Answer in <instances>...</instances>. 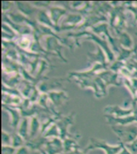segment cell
<instances>
[{
    "mask_svg": "<svg viewBox=\"0 0 137 154\" xmlns=\"http://www.w3.org/2000/svg\"><path fill=\"white\" fill-rule=\"evenodd\" d=\"M25 129H27V120H24V122H23V125H21V128H20V130H19V133L23 135V137H25Z\"/></svg>",
    "mask_w": 137,
    "mask_h": 154,
    "instance_id": "obj_6",
    "label": "cell"
},
{
    "mask_svg": "<svg viewBox=\"0 0 137 154\" xmlns=\"http://www.w3.org/2000/svg\"><path fill=\"white\" fill-rule=\"evenodd\" d=\"M38 127H39V123H38L37 120L34 118L33 119V122H32V125H31V134H35L37 131Z\"/></svg>",
    "mask_w": 137,
    "mask_h": 154,
    "instance_id": "obj_4",
    "label": "cell"
},
{
    "mask_svg": "<svg viewBox=\"0 0 137 154\" xmlns=\"http://www.w3.org/2000/svg\"><path fill=\"white\" fill-rule=\"evenodd\" d=\"M93 145H91L89 148H95V147H100L104 149L106 151H107V154H115L116 152H117L119 150L120 147H110L109 145H107V144H105L104 142L103 141H96V140H94V142H92Z\"/></svg>",
    "mask_w": 137,
    "mask_h": 154,
    "instance_id": "obj_2",
    "label": "cell"
},
{
    "mask_svg": "<svg viewBox=\"0 0 137 154\" xmlns=\"http://www.w3.org/2000/svg\"><path fill=\"white\" fill-rule=\"evenodd\" d=\"M114 129V128H113ZM114 131L125 142L132 141L137 137V128L132 127L130 129H114Z\"/></svg>",
    "mask_w": 137,
    "mask_h": 154,
    "instance_id": "obj_1",
    "label": "cell"
},
{
    "mask_svg": "<svg viewBox=\"0 0 137 154\" xmlns=\"http://www.w3.org/2000/svg\"><path fill=\"white\" fill-rule=\"evenodd\" d=\"M128 147L130 149V150L133 152H137V139L133 141V143L132 145H128Z\"/></svg>",
    "mask_w": 137,
    "mask_h": 154,
    "instance_id": "obj_5",
    "label": "cell"
},
{
    "mask_svg": "<svg viewBox=\"0 0 137 154\" xmlns=\"http://www.w3.org/2000/svg\"><path fill=\"white\" fill-rule=\"evenodd\" d=\"M108 109H110V113H116L117 116H124L127 115V114H129V113L132 112L131 110L129 111H121L120 109H118V107H108Z\"/></svg>",
    "mask_w": 137,
    "mask_h": 154,
    "instance_id": "obj_3",
    "label": "cell"
}]
</instances>
